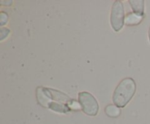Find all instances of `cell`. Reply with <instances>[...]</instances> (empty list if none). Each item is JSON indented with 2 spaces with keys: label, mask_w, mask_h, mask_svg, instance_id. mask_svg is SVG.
<instances>
[{
  "label": "cell",
  "mask_w": 150,
  "mask_h": 124,
  "mask_svg": "<svg viewBox=\"0 0 150 124\" xmlns=\"http://www.w3.org/2000/svg\"><path fill=\"white\" fill-rule=\"evenodd\" d=\"M136 90V84L131 77L122 80L116 87L112 96L113 103L120 108H123L130 102Z\"/></svg>",
  "instance_id": "cell-1"
},
{
  "label": "cell",
  "mask_w": 150,
  "mask_h": 124,
  "mask_svg": "<svg viewBox=\"0 0 150 124\" xmlns=\"http://www.w3.org/2000/svg\"><path fill=\"white\" fill-rule=\"evenodd\" d=\"M79 102L81 110L89 116H96L99 111V104L92 94L86 91L79 93Z\"/></svg>",
  "instance_id": "cell-2"
},
{
  "label": "cell",
  "mask_w": 150,
  "mask_h": 124,
  "mask_svg": "<svg viewBox=\"0 0 150 124\" xmlns=\"http://www.w3.org/2000/svg\"><path fill=\"white\" fill-rule=\"evenodd\" d=\"M125 15L124 4L120 0H117L113 4L111 7L110 22L112 29L116 32L121 30L125 25Z\"/></svg>",
  "instance_id": "cell-3"
},
{
  "label": "cell",
  "mask_w": 150,
  "mask_h": 124,
  "mask_svg": "<svg viewBox=\"0 0 150 124\" xmlns=\"http://www.w3.org/2000/svg\"><path fill=\"white\" fill-rule=\"evenodd\" d=\"M36 99L38 104L42 107L48 108V104L51 102L48 88L39 86L36 89Z\"/></svg>",
  "instance_id": "cell-4"
},
{
  "label": "cell",
  "mask_w": 150,
  "mask_h": 124,
  "mask_svg": "<svg viewBox=\"0 0 150 124\" xmlns=\"http://www.w3.org/2000/svg\"><path fill=\"white\" fill-rule=\"evenodd\" d=\"M48 108L51 109V110L54 111V112H56L63 114L67 113V112H70V111H71V109H70V106L67 104L56 102H51V103L48 104Z\"/></svg>",
  "instance_id": "cell-5"
},
{
  "label": "cell",
  "mask_w": 150,
  "mask_h": 124,
  "mask_svg": "<svg viewBox=\"0 0 150 124\" xmlns=\"http://www.w3.org/2000/svg\"><path fill=\"white\" fill-rule=\"evenodd\" d=\"M129 4L133 13L144 16V0H129Z\"/></svg>",
  "instance_id": "cell-6"
},
{
  "label": "cell",
  "mask_w": 150,
  "mask_h": 124,
  "mask_svg": "<svg viewBox=\"0 0 150 124\" xmlns=\"http://www.w3.org/2000/svg\"><path fill=\"white\" fill-rule=\"evenodd\" d=\"M144 16L139 15L136 14L134 13H127V15L125 16V24L127 26H135L141 23L142 20L144 19Z\"/></svg>",
  "instance_id": "cell-7"
},
{
  "label": "cell",
  "mask_w": 150,
  "mask_h": 124,
  "mask_svg": "<svg viewBox=\"0 0 150 124\" xmlns=\"http://www.w3.org/2000/svg\"><path fill=\"white\" fill-rule=\"evenodd\" d=\"M105 112L110 118H117L121 114V110L115 104H108L105 107Z\"/></svg>",
  "instance_id": "cell-8"
},
{
  "label": "cell",
  "mask_w": 150,
  "mask_h": 124,
  "mask_svg": "<svg viewBox=\"0 0 150 124\" xmlns=\"http://www.w3.org/2000/svg\"><path fill=\"white\" fill-rule=\"evenodd\" d=\"M10 33V29L6 27H1V29H0V40L2 41L4 39H6Z\"/></svg>",
  "instance_id": "cell-9"
},
{
  "label": "cell",
  "mask_w": 150,
  "mask_h": 124,
  "mask_svg": "<svg viewBox=\"0 0 150 124\" xmlns=\"http://www.w3.org/2000/svg\"><path fill=\"white\" fill-rule=\"evenodd\" d=\"M8 20V15L5 12H1L0 13V26L2 27L3 26L7 24Z\"/></svg>",
  "instance_id": "cell-10"
},
{
  "label": "cell",
  "mask_w": 150,
  "mask_h": 124,
  "mask_svg": "<svg viewBox=\"0 0 150 124\" xmlns=\"http://www.w3.org/2000/svg\"><path fill=\"white\" fill-rule=\"evenodd\" d=\"M0 4L3 6H11L13 4V1L12 0H1Z\"/></svg>",
  "instance_id": "cell-11"
},
{
  "label": "cell",
  "mask_w": 150,
  "mask_h": 124,
  "mask_svg": "<svg viewBox=\"0 0 150 124\" xmlns=\"http://www.w3.org/2000/svg\"><path fill=\"white\" fill-rule=\"evenodd\" d=\"M148 36H149V42H150V27L149 29V32H148Z\"/></svg>",
  "instance_id": "cell-12"
}]
</instances>
